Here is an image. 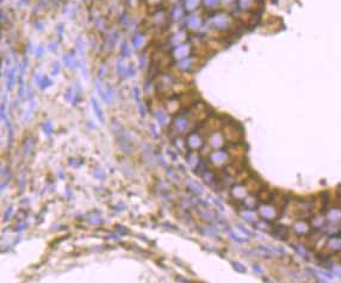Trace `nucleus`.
<instances>
[{"label": "nucleus", "instance_id": "b1692460", "mask_svg": "<svg viewBox=\"0 0 341 283\" xmlns=\"http://www.w3.org/2000/svg\"><path fill=\"white\" fill-rule=\"evenodd\" d=\"M12 213H13V206H9L6 211H5V215H4V221H9Z\"/></svg>", "mask_w": 341, "mask_h": 283}, {"label": "nucleus", "instance_id": "bb28decb", "mask_svg": "<svg viewBox=\"0 0 341 283\" xmlns=\"http://www.w3.org/2000/svg\"><path fill=\"white\" fill-rule=\"evenodd\" d=\"M24 185H25V177L22 174V176H20V178H19V188H20V192H23Z\"/></svg>", "mask_w": 341, "mask_h": 283}, {"label": "nucleus", "instance_id": "f257e3e1", "mask_svg": "<svg viewBox=\"0 0 341 283\" xmlns=\"http://www.w3.org/2000/svg\"><path fill=\"white\" fill-rule=\"evenodd\" d=\"M96 85H97V91L99 92L100 97L106 103H112V101L115 99V91H113L112 86H104V84L99 79L96 81Z\"/></svg>", "mask_w": 341, "mask_h": 283}, {"label": "nucleus", "instance_id": "393cba45", "mask_svg": "<svg viewBox=\"0 0 341 283\" xmlns=\"http://www.w3.org/2000/svg\"><path fill=\"white\" fill-rule=\"evenodd\" d=\"M27 228V222L25 221H22V222H19L18 225L16 226V232H22V231H24V229Z\"/></svg>", "mask_w": 341, "mask_h": 283}, {"label": "nucleus", "instance_id": "4be33fe9", "mask_svg": "<svg viewBox=\"0 0 341 283\" xmlns=\"http://www.w3.org/2000/svg\"><path fill=\"white\" fill-rule=\"evenodd\" d=\"M34 108H35V102L31 101V102H30V105H29V108H27V110L25 111V116H24V119H30V116H31V114H32V110H34Z\"/></svg>", "mask_w": 341, "mask_h": 283}, {"label": "nucleus", "instance_id": "6e6552de", "mask_svg": "<svg viewBox=\"0 0 341 283\" xmlns=\"http://www.w3.org/2000/svg\"><path fill=\"white\" fill-rule=\"evenodd\" d=\"M227 158H228V155H227L225 152H215V153H212V154L210 155L211 161L215 163V164H218V165L223 164L225 160H227Z\"/></svg>", "mask_w": 341, "mask_h": 283}, {"label": "nucleus", "instance_id": "dca6fc26", "mask_svg": "<svg viewBox=\"0 0 341 283\" xmlns=\"http://www.w3.org/2000/svg\"><path fill=\"white\" fill-rule=\"evenodd\" d=\"M187 161L190 163V165L195 166V165H198V163H199V158L195 152H192V153H189V155H187Z\"/></svg>", "mask_w": 341, "mask_h": 283}, {"label": "nucleus", "instance_id": "f8f14e48", "mask_svg": "<svg viewBox=\"0 0 341 283\" xmlns=\"http://www.w3.org/2000/svg\"><path fill=\"white\" fill-rule=\"evenodd\" d=\"M16 81V68H13L7 75V86H9V90H11L13 87V84Z\"/></svg>", "mask_w": 341, "mask_h": 283}, {"label": "nucleus", "instance_id": "c85d7f7f", "mask_svg": "<svg viewBox=\"0 0 341 283\" xmlns=\"http://www.w3.org/2000/svg\"><path fill=\"white\" fill-rule=\"evenodd\" d=\"M43 52H44V48H43V46H39L38 48H37L36 54H37V57H38V59H41V57H42V54H43Z\"/></svg>", "mask_w": 341, "mask_h": 283}, {"label": "nucleus", "instance_id": "c756f323", "mask_svg": "<svg viewBox=\"0 0 341 283\" xmlns=\"http://www.w3.org/2000/svg\"><path fill=\"white\" fill-rule=\"evenodd\" d=\"M59 72H60V65H59V62H55L54 69H53V74H57Z\"/></svg>", "mask_w": 341, "mask_h": 283}, {"label": "nucleus", "instance_id": "aec40b11", "mask_svg": "<svg viewBox=\"0 0 341 283\" xmlns=\"http://www.w3.org/2000/svg\"><path fill=\"white\" fill-rule=\"evenodd\" d=\"M142 42H143V36H142V35H137V36H135L134 40H133V44H134V47L135 48H137V49L142 46Z\"/></svg>", "mask_w": 341, "mask_h": 283}, {"label": "nucleus", "instance_id": "1a4fd4ad", "mask_svg": "<svg viewBox=\"0 0 341 283\" xmlns=\"http://www.w3.org/2000/svg\"><path fill=\"white\" fill-rule=\"evenodd\" d=\"M91 102H92V108L94 110V114H96L97 119H98L101 123H104V114H103V110L100 109V106H99L98 102L96 101V98H92Z\"/></svg>", "mask_w": 341, "mask_h": 283}, {"label": "nucleus", "instance_id": "20e7f679", "mask_svg": "<svg viewBox=\"0 0 341 283\" xmlns=\"http://www.w3.org/2000/svg\"><path fill=\"white\" fill-rule=\"evenodd\" d=\"M273 235L276 238H278L279 240H286L287 235H289V231L285 226L283 225H279L274 227V232H273Z\"/></svg>", "mask_w": 341, "mask_h": 283}, {"label": "nucleus", "instance_id": "2f4dec72", "mask_svg": "<svg viewBox=\"0 0 341 283\" xmlns=\"http://www.w3.org/2000/svg\"><path fill=\"white\" fill-rule=\"evenodd\" d=\"M254 270H257L258 273H262V271H261V269L258 266V265H254Z\"/></svg>", "mask_w": 341, "mask_h": 283}, {"label": "nucleus", "instance_id": "4468645a", "mask_svg": "<svg viewBox=\"0 0 341 283\" xmlns=\"http://www.w3.org/2000/svg\"><path fill=\"white\" fill-rule=\"evenodd\" d=\"M155 116H156V119H158V121L160 122V124H165L166 123V121H167V116H166V114L162 111V110H156V112H155Z\"/></svg>", "mask_w": 341, "mask_h": 283}, {"label": "nucleus", "instance_id": "5701e85b", "mask_svg": "<svg viewBox=\"0 0 341 283\" xmlns=\"http://www.w3.org/2000/svg\"><path fill=\"white\" fill-rule=\"evenodd\" d=\"M43 130H44V133L47 135H50L53 133V124L50 122H45L44 124H43Z\"/></svg>", "mask_w": 341, "mask_h": 283}, {"label": "nucleus", "instance_id": "2eb2a0df", "mask_svg": "<svg viewBox=\"0 0 341 283\" xmlns=\"http://www.w3.org/2000/svg\"><path fill=\"white\" fill-rule=\"evenodd\" d=\"M32 147H34V139H31V137H29L27 141H25V145H24V148H23V152H24V154L27 155L29 154V152L32 149Z\"/></svg>", "mask_w": 341, "mask_h": 283}, {"label": "nucleus", "instance_id": "7c9ffc66", "mask_svg": "<svg viewBox=\"0 0 341 283\" xmlns=\"http://www.w3.org/2000/svg\"><path fill=\"white\" fill-rule=\"evenodd\" d=\"M56 47H57V44H56V42H50V44H49V49L51 50V52H56Z\"/></svg>", "mask_w": 341, "mask_h": 283}, {"label": "nucleus", "instance_id": "9b49d317", "mask_svg": "<svg viewBox=\"0 0 341 283\" xmlns=\"http://www.w3.org/2000/svg\"><path fill=\"white\" fill-rule=\"evenodd\" d=\"M214 22H215V25L217 27H227V24H228L227 18H225L224 16H222V15L217 16V17L214 19Z\"/></svg>", "mask_w": 341, "mask_h": 283}, {"label": "nucleus", "instance_id": "9d476101", "mask_svg": "<svg viewBox=\"0 0 341 283\" xmlns=\"http://www.w3.org/2000/svg\"><path fill=\"white\" fill-rule=\"evenodd\" d=\"M187 186H189V189L191 190L192 192H195V194H197V195H202L203 194V188L198 184V183L196 182H189L187 183Z\"/></svg>", "mask_w": 341, "mask_h": 283}, {"label": "nucleus", "instance_id": "f3484780", "mask_svg": "<svg viewBox=\"0 0 341 283\" xmlns=\"http://www.w3.org/2000/svg\"><path fill=\"white\" fill-rule=\"evenodd\" d=\"M199 24H200V20H199L198 17H191V18L187 20V25H189V27H191V29H196V27H199Z\"/></svg>", "mask_w": 341, "mask_h": 283}, {"label": "nucleus", "instance_id": "a878e982", "mask_svg": "<svg viewBox=\"0 0 341 283\" xmlns=\"http://www.w3.org/2000/svg\"><path fill=\"white\" fill-rule=\"evenodd\" d=\"M233 265H234V266H235V269H236L237 271H240V273H244V271H246V269H244V266H243V265L241 264V263H237V262L235 263V262H234Z\"/></svg>", "mask_w": 341, "mask_h": 283}, {"label": "nucleus", "instance_id": "cd10ccee", "mask_svg": "<svg viewBox=\"0 0 341 283\" xmlns=\"http://www.w3.org/2000/svg\"><path fill=\"white\" fill-rule=\"evenodd\" d=\"M116 228H117V232H119L121 234H123V235L128 234V231H125V229H126L125 227H123V226H119V225H117Z\"/></svg>", "mask_w": 341, "mask_h": 283}, {"label": "nucleus", "instance_id": "0eeeda50", "mask_svg": "<svg viewBox=\"0 0 341 283\" xmlns=\"http://www.w3.org/2000/svg\"><path fill=\"white\" fill-rule=\"evenodd\" d=\"M173 126H174V128L177 129V131L181 133V131L186 130V128H187V119L179 116V117H177L175 121L173 122Z\"/></svg>", "mask_w": 341, "mask_h": 283}, {"label": "nucleus", "instance_id": "6ab92c4d", "mask_svg": "<svg viewBox=\"0 0 341 283\" xmlns=\"http://www.w3.org/2000/svg\"><path fill=\"white\" fill-rule=\"evenodd\" d=\"M121 52H122V55H123L124 57H129V56L131 55V49L129 48V46H128V43H126V42H123Z\"/></svg>", "mask_w": 341, "mask_h": 283}, {"label": "nucleus", "instance_id": "39448f33", "mask_svg": "<svg viewBox=\"0 0 341 283\" xmlns=\"http://www.w3.org/2000/svg\"><path fill=\"white\" fill-rule=\"evenodd\" d=\"M189 50H190V47L187 44H183V46L177 47L174 50H173V54L175 57L178 59H185L187 55H189Z\"/></svg>", "mask_w": 341, "mask_h": 283}, {"label": "nucleus", "instance_id": "423d86ee", "mask_svg": "<svg viewBox=\"0 0 341 283\" xmlns=\"http://www.w3.org/2000/svg\"><path fill=\"white\" fill-rule=\"evenodd\" d=\"M63 62L64 65L68 67V68H75L78 66V61H76V57L73 53L63 55Z\"/></svg>", "mask_w": 341, "mask_h": 283}, {"label": "nucleus", "instance_id": "f03ea898", "mask_svg": "<svg viewBox=\"0 0 341 283\" xmlns=\"http://www.w3.org/2000/svg\"><path fill=\"white\" fill-rule=\"evenodd\" d=\"M186 142H187V147L191 148L192 151L200 149L202 147L204 146L202 137L199 136L197 133H191L189 136H187V141H186Z\"/></svg>", "mask_w": 341, "mask_h": 283}, {"label": "nucleus", "instance_id": "a211bd4d", "mask_svg": "<svg viewBox=\"0 0 341 283\" xmlns=\"http://www.w3.org/2000/svg\"><path fill=\"white\" fill-rule=\"evenodd\" d=\"M178 65L180 66L179 68L184 69V71H189L190 66H191V60H190L189 57H185V59H183Z\"/></svg>", "mask_w": 341, "mask_h": 283}, {"label": "nucleus", "instance_id": "7ed1b4c3", "mask_svg": "<svg viewBox=\"0 0 341 283\" xmlns=\"http://www.w3.org/2000/svg\"><path fill=\"white\" fill-rule=\"evenodd\" d=\"M35 81L38 84V86H39L41 90H44V89H47V87H49V86L53 85V81H51L48 77H45V75L41 77L39 74H36V75H35Z\"/></svg>", "mask_w": 341, "mask_h": 283}, {"label": "nucleus", "instance_id": "ddd939ff", "mask_svg": "<svg viewBox=\"0 0 341 283\" xmlns=\"http://www.w3.org/2000/svg\"><path fill=\"white\" fill-rule=\"evenodd\" d=\"M87 220H88V222L93 223V225H99V223H101V221H103L98 213H92V214H90V216H88V219Z\"/></svg>", "mask_w": 341, "mask_h": 283}, {"label": "nucleus", "instance_id": "412c9836", "mask_svg": "<svg viewBox=\"0 0 341 283\" xmlns=\"http://www.w3.org/2000/svg\"><path fill=\"white\" fill-rule=\"evenodd\" d=\"M93 176H94V177H97V178H99V179H104V178H105L104 170H103L101 167H97V169H94V171H93Z\"/></svg>", "mask_w": 341, "mask_h": 283}]
</instances>
